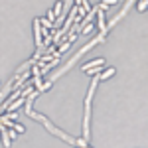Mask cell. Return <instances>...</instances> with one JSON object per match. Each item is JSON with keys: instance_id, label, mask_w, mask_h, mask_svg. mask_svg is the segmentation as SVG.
Returning <instances> with one entry per match:
<instances>
[{"instance_id": "ba28073f", "label": "cell", "mask_w": 148, "mask_h": 148, "mask_svg": "<svg viewBox=\"0 0 148 148\" xmlns=\"http://www.w3.org/2000/svg\"><path fill=\"white\" fill-rule=\"evenodd\" d=\"M146 6H148V2H144V0H142V2H138V10H140V12L146 10Z\"/></svg>"}, {"instance_id": "8992f818", "label": "cell", "mask_w": 148, "mask_h": 148, "mask_svg": "<svg viewBox=\"0 0 148 148\" xmlns=\"http://www.w3.org/2000/svg\"><path fill=\"white\" fill-rule=\"evenodd\" d=\"M2 140H4V148H10V132L6 130L4 125H2Z\"/></svg>"}, {"instance_id": "5b68a950", "label": "cell", "mask_w": 148, "mask_h": 148, "mask_svg": "<svg viewBox=\"0 0 148 148\" xmlns=\"http://www.w3.org/2000/svg\"><path fill=\"white\" fill-rule=\"evenodd\" d=\"M101 65H103V57H99V59H93V61H89V63H85L81 69L87 73V71H91L93 67H101Z\"/></svg>"}, {"instance_id": "6da1fadb", "label": "cell", "mask_w": 148, "mask_h": 148, "mask_svg": "<svg viewBox=\"0 0 148 148\" xmlns=\"http://www.w3.org/2000/svg\"><path fill=\"white\" fill-rule=\"evenodd\" d=\"M109 30H111V28L107 26V28L103 30L101 34H99V36H97V38H95V40H93V42H89V44H87V46H85V47H81L79 51H77V53H75V56H73V57H71V59H69V61H67V63H65V65H63V67H61V69H59L57 73H53V75H51V77L47 79V83H51V85H53V81H56L57 77H59V75H63L65 71H69V67H73V63H75V61H77V59H79L81 56H85V51H89V49H93V47L97 46V44H103V42L107 40L105 36H107V32H109Z\"/></svg>"}, {"instance_id": "52a82bcc", "label": "cell", "mask_w": 148, "mask_h": 148, "mask_svg": "<svg viewBox=\"0 0 148 148\" xmlns=\"http://www.w3.org/2000/svg\"><path fill=\"white\" fill-rule=\"evenodd\" d=\"M114 73V69L111 67V69H107V71H105V73H101V81H105V79H109V77H111V75H113Z\"/></svg>"}, {"instance_id": "7a4b0ae2", "label": "cell", "mask_w": 148, "mask_h": 148, "mask_svg": "<svg viewBox=\"0 0 148 148\" xmlns=\"http://www.w3.org/2000/svg\"><path fill=\"white\" fill-rule=\"evenodd\" d=\"M101 81V75H95L91 81V87H89V93H87V99H85V121H83V140H89V105H91V97L97 85Z\"/></svg>"}, {"instance_id": "3957f363", "label": "cell", "mask_w": 148, "mask_h": 148, "mask_svg": "<svg viewBox=\"0 0 148 148\" xmlns=\"http://www.w3.org/2000/svg\"><path fill=\"white\" fill-rule=\"evenodd\" d=\"M38 95H40V91H38V89H36V91L32 93V95H30V97H28V99H26V107H24V113L28 114V116H30V114H32V103H34V99H36V97H38Z\"/></svg>"}, {"instance_id": "277c9868", "label": "cell", "mask_w": 148, "mask_h": 148, "mask_svg": "<svg viewBox=\"0 0 148 148\" xmlns=\"http://www.w3.org/2000/svg\"><path fill=\"white\" fill-rule=\"evenodd\" d=\"M2 125H4V126H8V128H12V130H16V132H24V126L14 125L10 119H8V114H4V116H2Z\"/></svg>"}]
</instances>
